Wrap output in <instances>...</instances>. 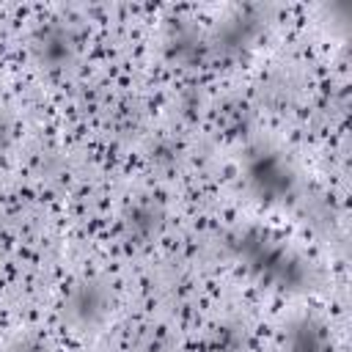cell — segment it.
<instances>
[{
    "instance_id": "6da1fadb",
    "label": "cell",
    "mask_w": 352,
    "mask_h": 352,
    "mask_svg": "<svg viewBox=\"0 0 352 352\" xmlns=\"http://www.w3.org/2000/svg\"><path fill=\"white\" fill-rule=\"evenodd\" d=\"M107 308H110V292H107L99 280H82V283H77V286L69 292L66 302H63L66 319H69V324L77 327V330H91V327H96V324L104 319Z\"/></svg>"
},
{
    "instance_id": "7a4b0ae2",
    "label": "cell",
    "mask_w": 352,
    "mask_h": 352,
    "mask_svg": "<svg viewBox=\"0 0 352 352\" xmlns=\"http://www.w3.org/2000/svg\"><path fill=\"white\" fill-rule=\"evenodd\" d=\"M6 352H44V349H41L36 341H30V338H19V341L8 344Z\"/></svg>"
}]
</instances>
